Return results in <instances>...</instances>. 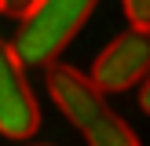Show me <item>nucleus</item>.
Segmentation results:
<instances>
[{
    "label": "nucleus",
    "instance_id": "obj_1",
    "mask_svg": "<svg viewBox=\"0 0 150 146\" xmlns=\"http://www.w3.org/2000/svg\"><path fill=\"white\" fill-rule=\"evenodd\" d=\"M92 11V0H33V11L18 22V33L11 40L18 62L51 69L66 51V44L84 29Z\"/></svg>",
    "mask_w": 150,
    "mask_h": 146
},
{
    "label": "nucleus",
    "instance_id": "obj_2",
    "mask_svg": "<svg viewBox=\"0 0 150 146\" xmlns=\"http://www.w3.org/2000/svg\"><path fill=\"white\" fill-rule=\"evenodd\" d=\"M92 84L103 95H117V91H132L143 88V80L150 77V36L146 33H117L106 48L95 55L92 62Z\"/></svg>",
    "mask_w": 150,
    "mask_h": 146
},
{
    "label": "nucleus",
    "instance_id": "obj_3",
    "mask_svg": "<svg viewBox=\"0 0 150 146\" xmlns=\"http://www.w3.org/2000/svg\"><path fill=\"white\" fill-rule=\"evenodd\" d=\"M40 128V106L26 80V66L18 62L15 48L0 36V135L33 139Z\"/></svg>",
    "mask_w": 150,
    "mask_h": 146
},
{
    "label": "nucleus",
    "instance_id": "obj_4",
    "mask_svg": "<svg viewBox=\"0 0 150 146\" xmlns=\"http://www.w3.org/2000/svg\"><path fill=\"white\" fill-rule=\"evenodd\" d=\"M48 95H51V102H55V110L77 131H88L110 110L106 95L92 84V77L81 73L77 66H66V62H55L48 69Z\"/></svg>",
    "mask_w": 150,
    "mask_h": 146
},
{
    "label": "nucleus",
    "instance_id": "obj_5",
    "mask_svg": "<svg viewBox=\"0 0 150 146\" xmlns=\"http://www.w3.org/2000/svg\"><path fill=\"white\" fill-rule=\"evenodd\" d=\"M84 142L88 146H143L139 135L132 131V124L125 121V117H117L114 110H106V113L84 131Z\"/></svg>",
    "mask_w": 150,
    "mask_h": 146
},
{
    "label": "nucleus",
    "instance_id": "obj_6",
    "mask_svg": "<svg viewBox=\"0 0 150 146\" xmlns=\"http://www.w3.org/2000/svg\"><path fill=\"white\" fill-rule=\"evenodd\" d=\"M121 11H125V18H128L132 33H146L150 36V0H125Z\"/></svg>",
    "mask_w": 150,
    "mask_h": 146
},
{
    "label": "nucleus",
    "instance_id": "obj_7",
    "mask_svg": "<svg viewBox=\"0 0 150 146\" xmlns=\"http://www.w3.org/2000/svg\"><path fill=\"white\" fill-rule=\"evenodd\" d=\"M33 11V4H22V0H4V15H11V18H26V15Z\"/></svg>",
    "mask_w": 150,
    "mask_h": 146
},
{
    "label": "nucleus",
    "instance_id": "obj_8",
    "mask_svg": "<svg viewBox=\"0 0 150 146\" xmlns=\"http://www.w3.org/2000/svg\"><path fill=\"white\" fill-rule=\"evenodd\" d=\"M139 110L150 117V77L143 80V88H139Z\"/></svg>",
    "mask_w": 150,
    "mask_h": 146
},
{
    "label": "nucleus",
    "instance_id": "obj_9",
    "mask_svg": "<svg viewBox=\"0 0 150 146\" xmlns=\"http://www.w3.org/2000/svg\"><path fill=\"white\" fill-rule=\"evenodd\" d=\"M26 146H48V142H26Z\"/></svg>",
    "mask_w": 150,
    "mask_h": 146
},
{
    "label": "nucleus",
    "instance_id": "obj_10",
    "mask_svg": "<svg viewBox=\"0 0 150 146\" xmlns=\"http://www.w3.org/2000/svg\"><path fill=\"white\" fill-rule=\"evenodd\" d=\"M0 15H4V0H0Z\"/></svg>",
    "mask_w": 150,
    "mask_h": 146
}]
</instances>
